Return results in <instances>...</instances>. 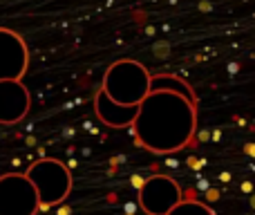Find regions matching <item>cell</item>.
<instances>
[{
    "mask_svg": "<svg viewBox=\"0 0 255 215\" xmlns=\"http://www.w3.org/2000/svg\"><path fill=\"white\" fill-rule=\"evenodd\" d=\"M139 146L154 155L186 148L197 130V103L170 90H150L132 121Z\"/></svg>",
    "mask_w": 255,
    "mask_h": 215,
    "instance_id": "cell-1",
    "label": "cell"
},
{
    "mask_svg": "<svg viewBox=\"0 0 255 215\" xmlns=\"http://www.w3.org/2000/svg\"><path fill=\"white\" fill-rule=\"evenodd\" d=\"M150 72L145 65L132 58H121L108 67L103 76L101 90L117 103L124 106H139L150 92Z\"/></svg>",
    "mask_w": 255,
    "mask_h": 215,
    "instance_id": "cell-2",
    "label": "cell"
},
{
    "mask_svg": "<svg viewBox=\"0 0 255 215\" xmlns=\"http://www.w3.org/2000/svg\"><path fill=\"white\" fill-rule=\"evenodd\" d=\"M25 175L29 177V182L38 193L40 209H49L65 202L72 191V173L58 159H38L27 168Z\"/></svg>",
    "mask_w": 255,
    "mask_h": 215,
    "instance_id": "cell-3",
    "label": "cell"
},
{
    "mask_svg": "<svg viewBox=\"0 0 255 215\" xmlns=\"http://www.w3.org/2000/svg\"><path fill=\"white\" fill-rule=\"evenodd\" d=\"M38 193L27 175L7 173L0 177V215H36Z\"/></svg>",
    "mask_w": 255,
    "mask_h": 215,
    "instance_id": "cell-4",
    "label": "cell"
},
{
    "mask_svg": "<svg viewBox=\"0 0 255 215\" xmlns=\"http://www.w3.org/2000/svg\"><path fill=\"white\" fill-rule=\"evenodd\" d=\"M181 200V186L168 175H150L139 189V207L148 215H168Z\"/></svg>",
    "mask_w": 255,
    "mask_h": 215,
    "instance_id": "cell-5",
    "label": "cell"
},
{
    "mask_svg": "<svg viewBox=\"0 0 255 215\" xmlns=\"http://www.w3.org/2000/svg\"><path fill=\"white\" fill-rule=\"evenodd\" d=\"M27 67H29V49L22 36L13 29L0 27V81H22Z\"/></svg>",
    "mask_w": 255,
    "mask_h": 215,
    "instance_id": "cell-6",
    "label": "cell"
},
{
    "mask_svg": "<svg viewBox=\"0 0 255 215\" xmlns=\"http://www.w3.org/2000/svg\"><path fill=\"white\" fill-rule=\"evenodd\" d=\"M31 94L18 79L0 81V123L2 126H13L22 121L29 112Z\"/></svg>",
    "mask_w": 255,
    "mask_h": 215,
    "instance_id": "cell-7",
    "label": "cell"
},
{
    "mask_svg": "<svg viewBox=\"0 0 255 215\" xmlns=\"http://www.w3.org/2000/svg\"><path fill=\"white\" fill-rule=\"evenodd\" d=\"M136 110L139 106H124V103L112 101L103 90H99L94 97V112H97L99 121L110 128H130L136 117Z\"/></svg>",
    "mask_w": 255,
    "mask_h": 215,
    "instance_id": "cell-8",
    "label": "cell"
},
{
    "mask_svg": "<svg viewBox=\"0 0 255 215\" xmlns=\"http://www.w3.org/2000/svg\"><path fill=\"white\" fill-rule=\"evenodd\" d=\"M150 90H170V92H177V94H184L186 99L197 103V94L195 90L186 83L181 76H175V74H152L150 76Z\"/></svg>",
    "mask_w": 255,
    "mask_h": 215,
    "instance_id": "cell-9",
    "label": "cell"
},
{
    "mask_svg": "<svg viewBox=\"0 0 255 215\" xmlns=\"http://www.w3.org/2000/svg\"><path fill=\"white\" fill-rule=\"evenodd\" d=\"M168 215H215V211L199 200H181L172 211H168Z\"/></svg>",
    "mask_w": 255,
    "mask_h": 215,
    "instance_id": "cell-10",
    "label": "cell"
}]
</instances>
